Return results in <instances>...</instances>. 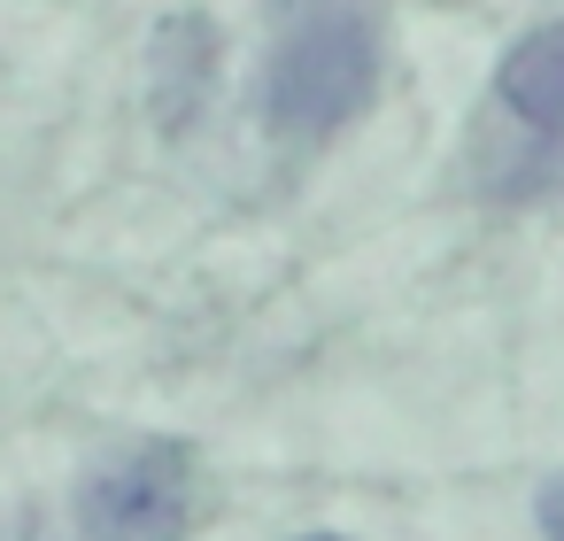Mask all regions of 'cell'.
Returning a JSON list of instances; mask_svg holds the SVG:
<instances>
[{
    "instance_id": "6da1fadb",
    "label": "cell",
    "mask_w": 564,
    "mask_h": 541,
    "mask_svg": "<svg viewBox=\"0 0 564 541\" xmlns=\"http://www.w3.org/2000/svg\"><path fill=\"white\" fill-rule=\"evenodd\" d=\"M471 186L510 209L564 194V17L502 55L471 132Z\"/></svg>"
},
{
    "instance_id": "7a4b0ae2",
    "label": "cell",
    "mask_w": 564,
    "mask_h": 541,
    "mask_svg": "<svg viewBox=\"0 0 564 541\" xmlns=\"http://www.w3.org/2000/svg\"><path fill=\"white\" fill-rule=\"evenodd\" d=\"M371 24L356 0H302L279 24L263 71V125L286 140H325L371 101Z\"/></svg>"
},
{
    "instance_id": "3957f363",
    "label": "cell",
    "mask_w": 564,
    "mask_h": 541,
    "mask_svg": "<svg viewBox=\"0 0 564 541\" xmlns=\"http://www.w3.org/2000/svg\"><path fill=\"white\" fill-rule=\"evenodd\" d=\"M186 502L194 456L178 441H140L78 487V526L86 541H186Z\"/></svg>"
},
{
    "instance_id": "277c9868",
    "label": "cell",
    "mask_w": 564,
    "mask_h": 541,
    "mask_svg": "<svg viewBox=\"0 0 564 541\" xmlns=\"http://www.w3.org/2000/svg\"><path fill=\"white\" fill-rule=\"evenodd\" d=\"M533 518H541V533H549V541H564V472H556V479L541 487V502H533Z\"/></svg>"
},
{
    "instance_id": "5b68a950",
    "label": "cell",
    "mask_w": 564,
    "mask_h": 541,
    "mask_svg": "<svg viewBox=\"0 0 564 541\" xmlns=\"http://www.w3.org/2000/svg\"><path fill=\"white\" fill-rule=\"evenodd\" d=\"M0 541H47V526H40V518H17V526L0 533Z\"/></svg>"
},
{
    "instance_id": "8992f818",
    "label": "cell",
    "mask_w": 564,
    "mask_h": 541,
    "mask_svg": "<svg viewBox=\"0 0 564 541\" xmlns=\"http://www.w3.org/2000/svg\"><path fill=\"white\" fill-rule=\"evenodd\" d=\"M310 541H340V533H310Z\"/></svg>"
}]
</instances>
